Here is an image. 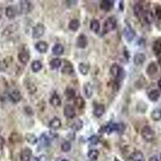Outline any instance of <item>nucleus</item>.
I'll return each mask as SVG.
<instances>
[{"label":"nucleus","mask_w":161,"mask_h":161,"mask_svg":"<svg viewBox=\"0 0 161 161\" xmlns=\"http://www.w3.org/2000/svg\"><path fill=\"white\" fill-rule=\"evenodd\" d=\"M4 144H5L4 138L0 135V150L2 149V148H3V146H4Z\"/></svg>","instance_id":"44"},{"label":"nucleus","mask_w":161,"mask_h":161,"mask_svg":"<svg viewBox=\"0 0 161 161\" xmlns=\"http://www.w3.org/2000/svg\"><path fill=\"white\" fill-rule=\"evenodd\" d=\"M151 117L154 121H159L161 120V110L155 109L152 110L151 114Z\"/></svg>","instance_id":"37"},{"label":"nucleus","mask_w":161,"mask_h":161,"mask_svg":"<svg viewBox=\"0 0 161 161\" xmlns=\"http://www.w3.org/2000/svg\"><path fill=\"white\" fill-rule=\"evenodd\" d=\"M52 53L56 56H61L63 54L64 52V47L61 44H56L52 49Z\"/></svg>","instance_id":"22"},{"label":"nucleus","mask_w":161,"mask_h":161,"mask_svg":"<svg viewBox=\"0 0 161 161\" xmlns=\"http://www.w3.org/2000/svg\"><path fill=\"white\" fill-rule=\"evenodd\" d=\"M135 161H142V160H135Z\"/></svg>","instance_id":"49"},{"label":"nucleus","mask_w":161,"mask_h":161,"mask_svg":"<svg viewBox=\"0 0 161 161\" xmlns=\"http://www.w3.org/2000/svg\"><path fill=\"white\" fill-rule=\"evenodd\" d=\"M125 130V126L122 123H116L115 131L118 133H122Z\"/></svg>","instance_id":"41"},{"label":"nucleus","mask_w":161,"mask_h":161,"mask_svg":"<svg viewBox=\"0 0 161 161\" xmlns=\"http://www.w3.org/2000/svg\"><path fill=\"white\" fill-rule=\"evenodd\" d=\"M142 138L147 142H152L155 138V131L150 126L146 125L141 130Z\"/></svg>","instance_id":"1"},{"label":"nucleus","mask_w":161,"mask_h":161,"mask_svg":"<svg viewBox=\"0 0 161 161\" xmlns=\"http://www.w3.org/2000/svg\"><path fill=\"white\" fill-rule=\"evenodd\" d=\"M116 28H117V20L114 17L111 16L105 20L104 26H103L105 33H108L111 31H114Z\"/></svg>","instance_id":"2"},{"label":"nucleus","mask_w":161,"mask_h":161,"mask_svg":"<svg viewBox=\"0 0 161 161\" xmlns=\"http://www.w3.org/2000/svg\"><path fill=\"white\" fill-rule=\"evenodd\" d=\"M39 140H40V144L43 147H47L50 144V138L48 137L46 134L41 135Z\"/></svg>","instance_id":"36"},{"label":"nucleus","mask_w":161,"mask_h":161,"mask_svg":"<svg viewBox=\"0 0 161 161\" xmlns=\"http://www.w3.org/2000/svg\"><path fill=\"white\" fill-rule=\"evenodd\" d=\"M35 48L40 53H45L48 51V44L45 41H39L36 44Z\"/></svg>","instance_id":"12"},{"label":"nucleus","mask_w":161,"mask_h":161,"mask_svg":"<svg viewBox=\"0 0 161 161\" xmlns=\"http://www.w3.org/2000/svg\"><path fill=\"white\" fill-rule=\"evenodd\" d=\"M78 69H79V71H80V73L82 74V75H84V76L87 75L88 73H89V66H88L87 64H85V63L79 64Z\"/></svg>","instance_id":"34"},{"label":"nucleus","mask_w":161,"mask_h":161,"mask_svg":"<svg viewBox=\"0 0 161 161\" xmlns=\"http://www.w3.org/2000/svg\"><path fill=\"white\" fill-rule=\"evenodd\" d=\"M74 69L73 64L69 61H64V66L62 67L61 69V73L64 74H67V75H70V74L73 73Z\"/></svg>","instance_id":"7"},{"label":"nucleus","mask_w":161,"mask_h":161,"mask_svg":"<svg viewBox=\"0 0 161 161\" xmlns=\"http://www.w3.org/2000/svg\"><path fill=\"white\" fill-rule=\"evenodd\" d=\"M131 159H133L134 161L135 160H142L144 161V155L143 153L140 152H135L131 155Z\"/></svg>","instance_id":"39"},{"label":"nucleus","mask_w":161,"mask_h":161,"mask_svg":"<svg viewBox=\"0 0 161 161\" xmlns=\"http://www.w3.org/2000/svg\"><path fill=\"white\" fill-rule=\"evenodd\" d=\"M105 113V107L104 105H98L95 107L94 110V114L97 118H100Z\"/></svg>","instance_id":"20"},{"label":"nucleus","mask_w":161,"mask_h":161,"mask_svg":"<svg viewBox=\"0 0 161 161\" xmlns=\"http://www.w3.org/2000/svg\"><path fill=\"white\" fill-rule=\"evenodd\" d=\"M50 104L53 107H59L61 104V98L57 94H54L50 98Z\"/></svg>","instance_id":"32"},{"label":"nucleus","mask_w":161,"mask_h":161,"mask_svg":"<svg viewBox=\"0 0 161 161\" xmlns=\"http://www.w3.org/2000/svg\"><path fill=\"white\" fill-rule=\"evenodd\" d=\"M20 8H21L22 13H28L29 11H31V2H28V1H21V2H20Z\"/></svg>","instance_id":"23"},{"label":"nucleus","mask_w":161,"mask_h":161,"mask_svg":"<svg viewBox=\"0 0 161 161\" xmlns=\"http://www.w3.org/2000/svg\"><path fill=\"white\" fill-rule=\"evenodd\" d=\"M64 114L68 118H73L76 115V112L74 107L71 105H66L64 108Z\"/></svg>","instance_id":"8"},{"label":"nucleus","mask_w":161,"mask_h":161,"mask_svg":"<svg viewBox=\"0 0 161 161\" xmlns=\"http://www.w3.org/2000/svg\"><path fill=\"white\" fill-rule=\"evenodd\" d=\"M84 92H85L86 98H91L92 95H93V93H94V87H93L91 83L87 82L84 85Z\"/></svg>","instance_id":"17"},{"label":"nucleus","mask_w":161,"mask_h":161,"mask_svg":"<svg viewBox=\"0 0 161 161\" xmlns=\"http://www.w3.org/2000/svg\"><path fill=\"white\" fill-rule=\"evenodd\" d=\"M32 155V152L30 148H25L20 154V159L21 161H30Z\"/></svg>","instance_id":"11"},{"label":"nucleus","mask_w":161,"mask_h":161,"mask_svg":"<svg viewBox=\"0 0 161 161\" xmlns=\"http://www.w3.org/2000/svg\"><path fill=\"white\" fill-rule=\"evenodd\" d=\"M61 150L63 151L64 152H68L71 150V144L69 141L64 142L62 145H61Z\"/></svg>","instance_id":"40"},{"label":"nucleus","mask_w":161,"mask_h":161,"mask_svg":"<svg viewBox=\"0 0 161 161\" xmlns=\"http://www.w3.org/2000/svg\"><path fill=\"white\" fill-rule=\"evenodd\" d=\"M147 73L149 75V76H152V75H155L158 72V66L155 62H151L149 65L147 67L146 69Z\"/></svg>","instance_id":"13"},{"label":"nucleus","mask_w":161,"mask_h":161,"mask_svg":"<svg viewBox=\"0 0 161 161\" xmlns=\"http://www.w3.org/2000/svg\"><path fill=\"white\" fill-rule=\"evenodd\" d=\"M65 94L68 99H73L76 96V91L73 88H67L65 92Z\"/></svg>","instance_id":"38"},{"label":"nucleus","mask_w":161,"mask_h":161,"mask_svg":"<svg viewBox=\"0 0 161 161\" xmlns=\"http://www.w3.org/2000/svg\"><path fill=\"white\" fill-rule=\"evenodd\" d=\"M110 72L111 75L116 79V80H119V79L121 80L122 78V76L124 77V71L122 69V67H120L117 64H114L111 66Z\"/></svg>","instance_id":"3"},{"label":"nucleus","mask_w":161,"mask_h":161,"mask_svg":"<svg viewBox=\"0 0 161 161\" xmlns=\"http://www.w3.org/2000/svg\"><path fill=\"white\" fill-rule=\"evenodd\" d=\"M76 45L79 48H85L88 45V38L85 34H80L77 37Z\"/></svg>","instance_id":"5"},{"label":"nucleus","mask_w":161,"mask_h":161,"mask_svg":"<svg viewBox=\"0 0 161 161\" xmlns=\"http://www.w3.org/2000/svg\"><path fill=\"white\" fill-rule=\"evenodd\" d=\"M146 61V56L144 53H137L134 57V63L136 66H141Z\"/></svg>","instance_id":"14"},{"label":"nucleus","mask_w":161,"mask_h":161,"mask_svg":"<svg viewBox=\"0 0 161 161\" xmlns=\"http://www.w3.org/2000/svg\"><path fill=\"white\" fill-rule=\"evenodd\" d=\"M61 64H62V61L61 59L54 58L49 62V66H50L52 69H57L61 67Z\"/></svg>","instance_id":"27"},{"label":"nucleus","mask_w":161,"mask_h":161,"mask_svg":"<svg viewBox=\"0 0 161 161\" xmlns=\"http://www.w3.org/2000/svg\"><path fill=\"white\" fill-rule=\"evenodd\" d=\"M9 98L11 99V101L13 103H19L21 98H22V95L20 94V92L17 89H15L13 91H11L9 94Z\"/></svg>","instance_id":"10"},{"label":"nucleus","mask_w":161,"mask_h":161,"mask_svg":"<svg viewBox=\"0 0 161 161\" xmlns=\"http://www.w3.org/2000/svg\"><path fill=\"white\" fill-rule=\"evenodd\" d=\"M160 159H161V154H160Z\"/></svg>","instance_id":"50"},{"label":"nucleus","mask_w":161,"mask_h":161,"mask_svg":"<svg viewBox=\"0 0 161 161\" xmlns=\"http://www.w3.org/2000/svg\"><path fill=\"white\" fill-rule=\"evenodd\" d=\"M61 161H68L67 159H62V160H61Z\"/></svg>","instance_id":"48"},{"label":"nucleus","mask_w":161,"mask_h":161,"mask_svg":"<svg viewBox=\"0 0 161 161\" xmlns=\"http://www.w3.org/2000/svg\"><path fill=\"white\" fill-rule=\"evenodd\" d=\"M25 139L28 141V143L32 144V145H35L37 143V141H38V139H37L36 136L34 134H32V133H28L26 136H25Z\"/></svg>","instance_id":"30"},{"label":"nucleus","mask_w":161,"mask_h":161,"mask_svg":"<svg viewBox=\"0 0 161 161\" xmlns=\"http://www.w3.org/2000/svg\"><path fill=\"white\" fill-rule=\"evenodd\" d=\"M155 15L159 20H161V7H157L155 8Z\"/></svg>","instance_id":"43"},{"label":"nucleus","mask_w":161,"mask_h":161,"mask_svg":"<svg viewBox=\"0 0 161 161\" xmlns=\"http://www.w3.org/2000/svg\"><path fill=\"white\" fill-rule=\"evenodd\" d=\"M87 155L90 161H95L98 159V156H99V152L96 149H91L89 151Z\"/></svg>","instance_id":"29"},{"label":"nucleus","mask_w":161,"mask_h":161,"mask_svg":"<svg viewBox=\"0 0 161 161\" xmlns=\"http://www.w3.org/2000/svg\"><path fill=\"white\" fill-rule=\"evenodd\" d=\"M42 68H43V66H42V63L39 61H34L32 63V70L34 73L40 71Z\"/></svg>","instance_id":"33"},{"label":"nucleus","mask_w":161,"mask_h":161,"mask_svg":"<svg viewBox=\"0 0 161 161\" xmlns=\"http://www.w3.org/2000/svg\"><path fill=\"white\" fill-rule=\"evenodd\" d=\"M61 120L59 119L58 118H54L51 120V122H49L48 126L50 127L51 129H53V130H57L61 127Z\"/></svg>","instance_id":"21"},{"label":"nucleus","mask_w":161,"mask_h":161,"mask_svg":"<svg viewBox=\"0 0 161 161\" xmlns=\"http://www.w3.org/2000/svg\"><path fill=\"white\" fill-rule=\"evenodd\" d=\"M6 16L8 19H14L15 17V10L12 6H9L6 8Z\"/></svg>","instance_id":"35"},{"label":"nucleus","mask_w":161,"mask_h":161,"mask_svg":"<svg viewBox=\"0 0 161 161\" xmlns=\"http://www.w3.org/2000/svg\"><path fill=\"white\" fill-rule=\"evenodd\" d=\"M18 59L19 61L21 62L24 65H26V64L28 63L29 60H30V55L28 52H21L19 53L18 55Z\"/></svg>","instance_id":"15"},{"label":"nucleus","mask_w":161,"mask_h":161,"mask_svg":"<svg viewBox=\"0 0 161 161\" xmlns=\"http://www.w3.org/2000/svg\"><path fill=\"white\" fill-rule=\"evenodd\" d=\"M44 32H45V27L44 24H36L32 28V37L34 39H38L44 35Z\"/></svg>","instance_id":"4"},{"label":"nucleus","mask_w":161,"mask_h":161,"mask_svg":"<svg viewBox=\"0 0 161 161\" xmlns=\"http://www.w3.org/2000/svg\"><path fill=\"white\" fill-rule=\"evenodd\" d=\"M144 19L145 22L148 24H152L155 20V15L152 11H146L144 12Z\"/></svg>","instance_id":"16"},{"label":"nucleus","mask_w":161,"mask_h":161,"mask_svg":"<svg viewBox=\"0 0 161 161\" xmlns=\"http://www.w3.org/2000/svg\"><path fill=\"white\" fill-rule=\"evenodd\" d=\"M90 29L92 32L97 33L100 30V23L98 20H93L90 22Z\"/></svg>","instance_id":"31"},{"label":"nucleus","mask_w":161,"mask_h":161,"mask_svg":"<svg viewBox=\"0 0 161 161\" xmlns=\"http://www.w3.org/2000/svg\"><path fill=\"white\" fill-rule=\"evenodd\" d=\"M158 86H159V89H161V78L159 79V81H158Z\"/></svg>","instance_id":"46"},{"label":"nucleus","mask_w":161,"mask_h":161,"mask_svg":"<svg viewBox=\"0 0 161 161\" xmlns=\"http://www.w3.org/2000/svg\"><path fill=\"white\" fill-rule=\"evenodd\" d=\"M0 18H1V16H0Z\"/></svg>","instance_id":"51"},{"label":"nucleus","mask_w":161,"mask_h":161,"mask_svg":"<svg viewBox=\"0 0 161 161\" xmlns=\"http://www.w3.org/2000/svg\"><path fill=\"white\" fill-rule=\"evenodd\" d=\"M89 141L93 145H96L99 143V138L97 135H92L91 137L89 138Z\"/></svg>","instance_id":"42"},{"label":"nucleus","mask_w":161,"mask_h":161,"mask_svg":"<svg viewBox=\"0 0 161 161\" xmlns=\"http://www.w3.org/2000/svg\"><path fill=\"white\" fill-rule=\"evenodd\" d=\"M159 97H160V92L158 89H152L148 94V98L152 102H156V101H158Z\"/></svg>","instance_id":"18"},{"label":"nucleus","mask_w":161,"mask_h":161,"mask_svg":"<svg viewBox=\"0 0 161 161\" xmlns=\"http://www.w3.org/2000/svg\"><path fill=\"white\" fill-rule=\"evenodd\" d=\"M80 28V21L78 20H72L69 22V28L73 32H76V31L78 30V28Z\"/></svg>","instance_id":"26"},{"label":"nucleus","mask_w":161,"mask_h":161,"mask_svg":"<svg viewBox=\"0 0 161 161\" xmlns=\"http://www.w3.org/2000/svg\"><path fill=\"white\" fill-rule=\"evenodd\" d=\"M133 11H134V14H135V16L138 18L141 17L142 15H144V7H143L141 3H136L134 6Z\"/></svg>","instance_id":"19"},{"label":"nucleus","mask_w":161,"mask_h":161,"mask_svg":"<svg viewBox=\"0 0 161 161\" xmlns=\"http://www.w3.org/2000/svg\"><path fill=\"white\" fill-rule=\"evenodd\" d=\"M149 161H159V160H158V158H157L155 155H154V156L151 157L150 159H149Z\"/></svg>","instance_id":"45"},{"label":"nucleus","mask_w":161,"mask_h":161,"mask_svg":"<svg viewBox=\"0 0 161 161\" xmlns=\"http://www.w3.org/2000/svg\"><path fill=\"white\" fill-rule=\"evenodd\" d=\"M159 66L161 67V57L159 59Z\"/></svg>","instance_id":"47"},{"label":"nucleus","mask_w":161,"mask_h":161,"mask_svg":"<svg viewBox=\"0 0 161 161\" xmlns=\"http://www.w3.org/2000/svg\"><path fill=\"white\" fill-rule=\"evenodd\" d=\"M114 5V2L111 0H103L100 3V8L105 11H110Z\"/></svg>","instance_id":"9"},{"label":"nucleus","mask_w":161,"mask_h":161,"mask_svg":"<svg viewBox=\"0 0 161 161\" xmlns=\"http://www.w3.org/2000/svg\"><path fill=\"white\" fill-rule=\"evenodd\" d=\"M152 49L154 53L156 56H159V55L161 54V39H157L154 42Z\"/></svg>","instance_id":"25"},{"label":"nucleus","mask_w":161,"mask_h":161,"mask_svg":"<svg viewBox=\"0 0 161 161\" xmlns=\"http://www.w3.org/2000/svg\"><path fill=\"white\" fill-rule=\"evenodd\" d=\"M74 106L77 107L78 109H83L85 106V102L82 97H77L74 100Z\"/></svg>","instance_id":"24"},{"label":"nucleus","mask_w":161,"mask_h":161,"mask_svg":"<svg viewBox=\"0 0 161 161\" xmlns=\"http://www.w3.org/2000/svg\"><path fill=\"white\" fill-rule=\"evenodd\" d=\"M82 127H83V122L80 119V118H77V119L73 122L72 125H71V128L75 131H80Z\"/></svg>","instance_id":"28"},{"label":"nucleus","mask_w":161,"mask_h":161,"mask_svg":"<svg viewBox=\"0 0 161 161\" xmlns=\"http://www.w3.org/2000/svg\"><path fill=\"white\" fill-rule=\"evenodd\" d=\"M123 35H124L125 39L127 40V41L131 42L135 36V31L133 30L132 28H131L130 25H127L124 28V31H123Z\"/></svg>","instance_id":"6"}]
</instances>
